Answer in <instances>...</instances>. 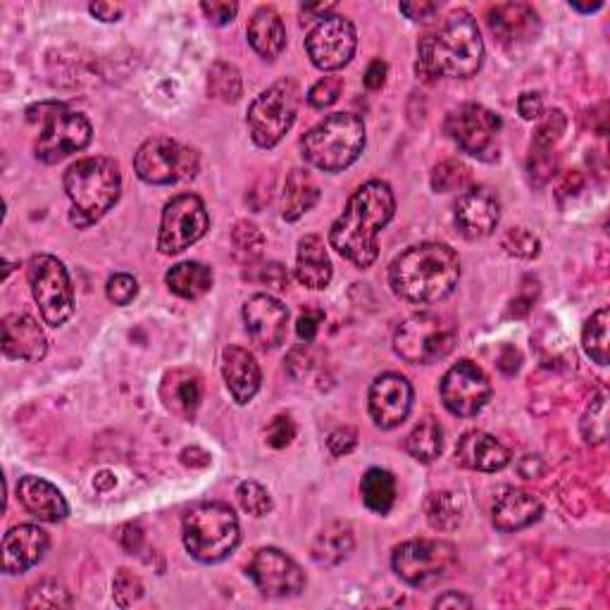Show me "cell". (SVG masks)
I'll use <instances>...</instances> for the list:
<instances>
[{
  "label": "cell",
  "mask_w": 610,
  "mask_h": 610,
  "mask_svg": "<svg viewBox=\"0 0 610 610\" xmlns=\"http://www.w3.org/2000/svg\"><path fill=\"white\" fill-rule=\"evenodd\" d=\"M181 537L187 551L199 563H219L239 547V517L227 503H199L184 515Z\"/></svg>",
  "instance_id": "obj_6"
},
{
  "label": "cell",
  "mask_w": 610,
  "mask_h": 610,
  "mask_svg": "<svg viewBox=\"0 0 610 610\" xmlns=\"http://www.w3.org/2000/svg\"><path fill=\"white\" fill-rule=\"evenodd\" d=\"M334 10L336 5L334 3H320V5H303L301 8V17L303 22H313V20H324V17H330L334 15Z\"/></svg>",
  "instance_id": "obj_60"
},
{
  "label": "cell",
  "mask_w": 610,
  "mask_h": 610,
  "mask_svg": "<svg viewBox=\"0 0 610 610\" xmlns=\"http://www.w3.org/2000/svg\"><path fill=\"white\" fill-rule=\"evenodd\" d=\"M324 322V313L320 308H306L301 315L296 320V334L298 339L306 344H313L315 336L320 332V324Z\"/></svg>",
  "instance_id": "obj_51"
},
{
  "label": "cell",
  "mask_w": 610,
  "mask_h": 610,
  "mask_svg": "<svg viewBox=\"0 0 610 610\" xmlns=\"http://www.w3.org/2000/svg\"><path fill=\"white\" fill-rule=\"evenodd\" d=\"M294 436H296V424L289 415H277L265 432V439L272 448H287L294 441Z\"/></svg>",
  "instance_id": "obj_48"
},
{
  "label": "cell",
  "mask_w": 610,
  "mask_h": 610,
  "mask_svg": "<svg viewBox=\"0 0 610 610\" xmlns=\"http://www.w3.org/2000/svg\"><path fill=\"white\" fill-rule=\"evenodd\" d=\"M17 499L24 511L44 523H62L70 515V505L64 501L62 491L44 477H22L17 485Z\"/></svg>",
  "instance_id": "obj_27"
},
{
  "label": "cell",
  "mask_w": 610,
  "mask_h": 610,
  "mask_svg": "<svg viewBox=\"0 0 610 610\" xmlns=\"http://www.w3.org/2000/svg\"><path fill=\"white\" fill-rule=\"evenodd\" d=\"M360 494L372 513L386 515L396 503V477L382 467H372L362 477Z\"/></svg>",
  "instance_id": "obj_35"
},
{
  "label": "cell",
  "mask_w": 610,
  "mask_h": 610,
  "mask_svg": "<svg viewBox=\"0 0 610 610\" xmlns=\"http://www.w3.org/2000/svg\"><path fill=\"white\" fill-rule=\"evenodd\" d=\"M384 82H386V62L380 60V58L372 60L368 72H366V86L370 91H380L384 86Z\"/></svg>",
  "instance_id": "obj_57"
},
{
  "label": "cell",
  "mask_w": 610,
  "mask_h": 610,
  "mask_svg": "<svg viewBox=\"0 0 610 610\" xmlns=\"http://www.w3.org/2000/svg\"><path fill=\"white\" fill-rule=\"evenodd\" d=\"M223 378L231 398L237 400L239 406L251 404L255 394L261 392V382H263L261 366H258V360L253 358L251 350H246L241 346H227L223 350Z\"/></svg>",
  "instance_id": "obj_23"
},
{
  "label": "cell",
  "mask_w": 610,
  "mask_h": 610,
  "mask_svg": "<svg viewBox=\"0 0 610 610\" xmlns=\"http://www.w3.org/2000/svg\"><path fill=\"white\" fill-rule=\"evenodd\" d=\"M485 62V41L470 12L453 10L418 41L415 70L424 82L470 80Z\"/></svg>",
  "instance_id": "obj_2"
},
{
  "label": "cell",
  "mask_w": 610,
  "mask_h": 610,
  "mask_svg": "<svg viewBox=\"0 0 610 610\" xmlns=\"http://www.w3.org/2000/svg\"><path fill=\"white\" fill-rule=\"evenodd\" d=\"M106 294L115 306H129L139 296V282L132 275H124V272H120V275H112L108 279Z\"/></svg>",
  "instance_id": "obj_47"
},
{
  "label": "cell",
  "mask_w": 610,
  "mask_h": 610,
  "mask_svg": "<svg viewBox=\"0 0 610 610\" xmlns=\"http://www.w3.org/2000/svg\"><path fill=\"white\" fill-rule=\"evenodd\" d=\"M608 324H610V310L601 308L584 324L582 332V344L587 356L599 362V366H608Z\"/></svg>",
  "instance_id": "obj_37"
},
{
  "label": "cell",
  "mask_w": 610,
  "mask_h": 610,
  "mask_svg": "<svg viewBox=\"0 0 610 610\" xmlns=\"http://www.w3.org/2000/svg\"><path fill=\"white\" fill-rule=\"evenodd\" d=\"M501 132V117L491 112L477 103H467V106L453 110L446 117V134L456 141V144L473 155H482L494 146L497 134Z\"/></svg>",
  "instance_id": "obj_17"
},
{
  "label": "cell",
  "mask_w": 610,
  "mask_h": 610,
  "mask_svg": "<svg viewBox=\"0 0 610 610\" xmlns=\"http://www.w3.org/2000/svg\"><path fill=\"white\" fill-rule=\"evenodd\" d=\"M50 537L38 525L12 527L3 539V570L5 575H22L44 561Z\"/></svg>",
  "instance_id": "obj_21"
},
{
  "label": "cell",
  "mask_w": 610,
  "mask_h": 610,
  "mask_svg": "<svg viewBox=\"0 0 610 610\" xmlns=\"http://www.w3.org/2000/svg\"><path fill=\"white\" fill-rule=\"evenodd\" d=\"M237 499L241 503V509L253 517H265L267 513H272L270 491L261 482H253V479H246V482L239 485Z\"/></svg>",
  "instance_id": "obj_41"
},
{
  "label": "cell",
  "mask_w": 610,
  "mask_h": 610,
  "mask_svg": "<svg viewBox=\"0 0 610 610\" xmlns=\"http://www.w3.org/2000/svg\"><path fill=\"white\" fill-rule=\"evenodd\" d=\"M134 170L146 184H177V181L196 177L199 153L170 136H153L136 151Z\"/></svg>",
  "instance_id": "obj_11"
},
{
  "label": "cell",
  "mask_w": 610,
  "mask_h": 610,
  "mask_svg": "<svg viewBox=\"0 0 610 610\" xmlns=\"http://www.w3.org/2000/svg\"><path fill=\"white\" fill-rule=\"evenodd\" d=\"M434 608H473V599L458 591H446L434 601Z\"/></svg>",
  "instance_id": "obj_59"
},
{
  "label": "cell",
  "mask_w": 610,
  "mask_h": 610,
  "mask_svg": "<svg viewBox=\"0 0 610 610\" xmlns=\"http://www.w3.org/2000/svg\"><path fill=\"white\" fill-rule=\"evenodd\" d=\"M207 229H211V217H207L205 203L196 193H179L167 201L163 211L158 251L163 255H177L201 241Z\"/></svg>",
  "instance_id": "obj_13"
},
{
  "label": "cell",
  "mask_w": 610,
  "mask_h": 610,
  "mask_svg": "<svg viewBox=\"0 0 610 610\" xmlns=\"http://www.w3.org/2000/svg\"><path fill=\"white\" fill-rule=\"evenodd\" d=\"M370 418L380 430H396L408 420L412 410V384L404 374H380L370 386Z\"/></svg>",
  "instance_id": "obj_19"
},
{
  "label": "cell",
  "mask_w": 610,
  "mask_h": 610,
  "mask_svg": "<svg viewBox=\"0 0 610 610\" xmlns=\"http://www.w3.org/2000/svg\"><path fill=\"white\" fill-rule=\"evenodd\" d=\"M342 91H344L342 76H324V80H320L313 88L308 91V103L318 110H324L339 100Z\"/></svg>",
  "instance_id": "obj_46"
},
{
  "label": "cell",
  "mask_w": 610,
  "mask_h": 610,
  "mask_svg": "<svg viewBox=\"0 0 610 610\" xmlns=\"http://www.w3.org/2000/svg\"><path fill=\"white\" fill-rule=\"evenodd\" d=\"M553 170H555V155H553V151L531 148L529 172H531V177H537V184H543V181L551 179Z\"/></svg>",
  "instance_id": "obj_53"
},
{
  "label": "cell",
  "mask_w": 610,
  "mask_h": 610,
  "mask_svg": "<svg viewBox=\"0 0 610 610\" xmlns=\"http://www.w3.org/2000/svg\"><path fill=\"white\" fill-rule=\"evenodd\" d=\"M366 148V124L354 112L324 117L301 139V153L308 165L320 172H344Z\"/></svg>",
  "instance_id": "obj_5"
},
{
  "label": "cell",
  "mask_w": 610,
  "mask_h": 610,
  "mask_svg": "<svg viewBox=\"0 0 610 610\" xmlns=\"http://www.w3.org/2000/svg\"><path fill=\"white\" fill-rule=\"evenodd\" d=\"M165 282H167V289H170L175 296L187 298V301H196V298H203L213 289L215 275L207 265L199 261H187L167 272Z\"/></svg>",
  "instance_id": "obj_33"
},
{
  "label": "cell",
  "mask_w": 610,
  "mask_h": 610,
  "mask_svg": "<svg viewBox=\"0 0 610 610\" xmlns=\"http://www.w3.org/2000/svg\"><path fill=\"white\" fill-rule=\"evenodd\" d=\"M358 36L354 22L342 15H330L308 34L306 50L310 60L322 72H336L354 60Z\"/></svg>",
  "instance_id": "obj_15"
},
{
  "label": "cell",
  "mask_w": 610,
  "mask_h": 610,
  "mask_svg": "<svg viewBox=\"0 0 610 610\" xmlns=\"http://www.w3.org/2000/svg\"><path fill=\"white\" fill-rule=\"evenodd\" d=\"M29 120L44 124L34 153L46 165H56L72 153L84 151L91 144V136H94V127L86 117L62 106V103H41V106L29 108Z\"/></svg>",
  "instance_id": "obj_7"
},
{
  "label": "cell",
  "mask_w": 610,
  "mask_h": 610,
  "mask_svg": "<svg viewBox=\"0 0 610 610\" xmlns=\"http://www.w3.org/2000/svg\"><path fill=\"white\" fill-rule=\"evenodd\" d=\"M461 279V261L446 243H418L394 258L388 284L398 298L415 306L444 301Z\"/></svg>",
  "instance_id": "obj_3"
},
{
  "label": "cell",
  "mask_w": 610,
  "mask_h": 610,
  "mask_svg": "<svg viewBox=\"0 0 610 610\" xmlns=\"http://www.w3.org/2000/svg\"><path fill=\"white\" fill-rule=\"evenodd\" d=\"M489 29L501 44H527L539 34V15L525 3H501L487 12Z\"/></svg>",
  "instance_id": "obj_24"
},
{
  "label": "cell",
  "mask_w": 610,
  "mask_h": 610,
  "mask_svg": "<svg viewBox=\"0 0 610 610\" xmlns=\"http://www.w3.org/2000/svg\"><path fill=\"white\" fill-rule=\"evenodd\" d=\"M64 193L72 203L70 223L80 229L96 225L110 207L120 201L122 193V172L115 160L84 158L76 160L64 172Z\"/></svg>",
  "instance_id": "obj_4"
},
{
  "label": "cell",
  "mask_w": 610,
  "mask_h": 610,
  "mask_svg": "<svg viewBox=\"0 0 610 610\" xmlns=\"http://www.w3.org/2000/svg\"><path fill=\"white\" fill-rule=\"evenodd\" d=\"M231 243H234V251H237L243 261H255V258L263 255L265 237L253 223L241 219V223H237L231 229Z\"/></svg>",
  "instance_id": "obj_39"
},
{
  "label": "cell",
  "mask_w": 610,
  "mask_h": 610,
  "mask_svg": "<svg viewBox=\"0 0 610 610\" xmlns=\"http://www.w3.org/2000/svg\"><path fill=\"white\" fill-rule=\"evenodd\" d=\"M112 596L117 606L129 608L144 596V584H141V579L134 573H129V570H120L112 582Z\"/></svg>",
  "instance_id": "obj_45"
},
{
  "label": "cell",
  "mask_w": 610,
  "mask_h": 610,
  "mask_svg": "<svg viewBox=\"0 0 610 610\" xmlns=\"http://www.w3.org/2000/svg\"><path fill=\"white\" fill-rule=\"evenodd\" d=\"M160 398L165 408L177 418L193 420L203 400V380L196 370L177 368L167 372L160 384Z\"/></svg>",
  "instance_id": "obj_26"
},
{
  "label": "cell",
  "mask_w": 610,
  "mask_h": 610,
  "mask_svg": "<svg viewBox=\"0 0 610 610\" xmlns=\"http://www.w3.org/2000/svg\"><path fill=\"white\" fill-rule=\"evenodd\" d=\"M246 277L258 282V284H267V287L275 289V291L289 289V272H287V267L279 265V263H267V265L255 267V275H246Z\"/></svg>",
  "instance_id": "obj_49"
},
{
  "label": "cell",
  "mask_w": 610,
  "mask_h": 610,
  "mask_svg": "<svg viewBox=\"0 0 610 610\" xmlns=\"http://www.w3.org/2000/svg\"><path fill=\"white\" fill-rule=\"evenodd\" d=\"M207 91H211V96H215L219 100L237 103L243 91L239 70L229 62L217 60L211 68V74H207Z\"/></svg>",
  "instance_id": "obj_38"
},
{
  "label": "cell",
  "mask_w": 610,
  "mask_h": 610,
  "mask_svg": "<svg viewBox=\"0 0 610 610\" xmlns=\"http://www.w3.org/2000/svg\"><path fill=\"white\" fill-rule=\"evenodd\" d=\"M394 213L396 199L392 187L380 179L368 181L348 199L344 213L332 225V249L358 270L372 267L380 255V234L392 223Z\"/></svg>",
  "instance_id": "obj_1"
},
{
  "label": "cell",
  "mask_w": 610,
  "mask_h": 610,
  "mask_svg": "<svg viewBox=\"0 0 610 610\" xmlns=\"http://www.w3.org/2000/svg\"><path fill=\"white\" fill-rule=\"evenodd\" d=\"M570 8H575L579 12H596V10H601L603 8V0H596V3H570Z\"/></svg>",
  "instance_id": "obj_62"
},
{
  "label": "cell",
  "mask_w": 610,
  "mask_h": 610,
  "mask_svg": "<svg viewBox=\"0 0 610 610\" xmlns=\"http://www.w3.org/2000/svg\"><path fill=\"white\" fill-rule=\"evenodd\" d=\"M456 458L467 470L475 473H499L511 463V451L497 436L487 432H465L458 441Z\"/></svg>",
  "instance_id": "obj_28"
},
{
  "label": "cell",
  "mask_w": 610,
  "mask_h": 610,
  "mask_svg": "<svg viewBox=\"0 0 610 610\" xmlns=\"http://www.w3.org/2000/svg\"><path fill=\"white\" fill-rule=\"evenodd\" d=\"M503 249L509 251L511 255H515V258H525V261H531V258L539 255L541 243H539V239L529 229L515 227V229L505 231Z\"/></svg>",
  "instance_id": "obj_44"
},
{
  "label": "cell",
  "mask_w": 610,
  "mask_h": 610,
  "mask_svg": "<svg viewBox=\"0 0 610 610\" xmlns=\"http://www.w3.org/2000/svg\"><path fill=\"white\" fill-rule=\"evenodd\" d=\"M441 400L456 418H475L491 398V382L473 360H461L441 380Z\"/></svg>",
  "instance_id": "obj_14"
},
{
  "label": "cell",
  "mask_w": 610,
  "mask_h": 610,
  "mask_svg": "<svg viewBox=\"0 0 610 610\" xmlns=\"http://www.w3.org/2000/svg\"><path fill=\"white\" fill-rule=\"evenodd\" d=\"M318 358L313 350H310V346H301V348H294L291 354H289V360H287V368H289V374L294 380H306L310 372H313L318 366Z\"/></svg>",
  "instance_id": "obj_50"
},
{
  "label": "cell",
  "mask_w": 610,
  "mask_h": 610,
  "mask_svg": "<svg viewBox=\"0 0 610 610\" xmlns=\"http://www.w3.org/2000/svg\"><path fill=\"white\" fill-rule=\"evenodd\" d=\"M392 565L400 582L410 584V587H430L456 570L458 551L448 541L412 539L394 549Z\"/></svg>",
  "instance_id": "obj_10"
},
{
  "label": "cell",
  "mask_w": 610,
  "mask_h": 610,
  "mask_svg": "<svg viewBox=\"0 0 610 610\" xmlns=\"http://www.w3.org/2000/svg\"><path fill=\"white\" fill-rule=\"evenodd\" d=\"M334 277V267L324 241L318 234H308L298 241L296 253V279L308 289H327Z\"/></svg>",
  "instance_id": "obj_29"
},
{
  "label": "cell",
  "mask_w": 610,
  "mask_h": 610,
  "mask_svg": "<svg viewBox=\"0 0 610 610\" xmlns=\"http://www.w3.org/2000/svg\"><path fill=\"white\" fill-rule=\"evenodd\" d=\"M354 547H356L354 527L348 523H332L315 537L310 553H313V561L318 565L332 567L344 563L350 555V551H354Z\"/></svg>",
  "instance_id": "obj_32"
},
{
  "label": "cell",
  "mask_w": 610,
  "mask_h": 610,
  "mask_svg": "<svg viewBox=\"0 0 610 610\" xmlns=\"http://www.w3.org/2000/svg\"><path fill=\"white\" fill-rule=\"evenodd\" d=\"M509 356H511V358H505V356L501 354V358H499V368H501L505 374H513V372H517V368H521V354H517V350H515L513 346H509Z\"/></svg>",
  "instance_id": "obj_61"
},
{
  "label": "cell",
  "mask_w": 610,
  "mask_h": 610,
  "mask_svg": "<svg viewBox=\"0 0 610 610\" xmlns=\"http://www.w3.org/2000/svg\"><path fill=\"white\" fill-rule=\"evenodd\" d=\"M203 15L211 20L217 27H225V24L234 22L239 12L237 3H227V0H211V3H201Z\"/></svg>",
  "instance_id": "obj_54"
},
{
  "label": "cell",
  "mask_w": 610,
  "mask_h": 610,
  "mask_svg": "<svg viewBox=\"0 0 610 610\" xmlns=\"http://www.w3.org/2000/svg\"><path fill=\"white\" fill-rule=\"evenodd\" d=\"M517 110H521L525 120H539V117H543V100L535 91H527V94L517 98Z\"/></svg>",
  "instance_id": "obj_56"
},
{
  "label": "cell",
  "mask_w": 610,
  "mask_h": 610,
  "mask_svg": "<svg viewBox=\"0 0 610 610\" xmlns=\"http://www.w3.org/2000/svg\"><path fill=\"white\" fill-rule=\"evenodd\" d=\"M356 444H358V432L354 430V427H336L327 439V446L332 451V456H336V458L348 456V453L356 448Z\"/></svg>",
  "instance_id": "obj_52"
},
{
  "label": "cell",
  "mask_w": 610,
  "mask_h": 610,
  "mask_svg": "<svg viewBox=\"0 0 610 610\" xmlns=\"http://www.w3.org/2000/svg\"><path fill=\"white\" fill-rule=\"evenodd\" d=\"M24 606L27 608H62V606H72V596L68 589L62 587V584L48 579L29 589Z\"/></svg>",
  "instance_id": "obj_42"
},
{
  "label": "cell",
  "mask_w": 610,
  "mask_h": 610,
  "mask_svg": "<svg viewBox=\"0 0 610 610\" xmlns=\"http://www.w3.org/2000/svg\"><path fill=\"white\" fill-rule=\"evenodd\" d=\"M88 10L91 15L98 17L100 22H117L122 17V5H115V3H94Z\"/></svg>",
  "instance_id": "obj_58"
},
{
  "label": "cell",
  "mask_w": 610,
  "mask_h": 610,
  "mask_svg": "<svg viewBox=\"0 0 610 610\" xmlns=\"http://www.w3.org/2000/svg\"><path fill=\"white\" fill-rule=\"evenodd\" d=\"M406 448L420 463H434L441 456V451H444V430H441V422L434 415H427L412 427V432L406 439Z\"/></svg>",
  "instance_id": "obj_34"
},
{
  "label": "cell",
  "mask_w": 610,
  "mask_h": 610,
  "mask_svg": "<svg viewBox=\"0 0 610 610\" xmlns=\"http://www.w3.org/2000/svg\"><path fill=\"white\" fill-rule=\"evenodd\" d=\"M320 201V187L308 170H291L287 181H284L282 193V217L287 223H296L308 211H313Z\"/></svg>",
  "instance_id": "obj_31"
},
{
  "label": "cell",
  "mask_w": 610,
  "mask_h": 610,
  "mask_svg": "<svg viewBox=\"0 0 610 610\" xmlns=\"http://www.w3.org/2000/svg\"><path fill=\"white\" fill-rule=\"evenodd\" d=\"M246 575L258 587V591L270 596V599H287L298 596L306 589V573L291 555L279 549H261L255 551Z\"/></svg>",
  "instance_id": "obj_16"
},
{
  "label": "cell",
  "mask_w": 610,
  "mask_h": 610,
  "mask_svg": "<svg viewBox=\"0 0 610 610\" xmlns=\"http://www.w3.org/2000/svg\"><path fill=\"white\" fill-rule=\"evenodd\" d=\"M458 332L453 324L434 313H418L398 324L394 350L410 366H432L444 360L456 348Z\"/></svg>",
  "instance_id": "obj_9"
},
{
  "label": "cell",
  "mask_w": 610,
  "mask_h": 610,
  "mask_svg": "<svg viewBox=\"0 0 610 610\" xmlns=\"http://www.w3.org/2000/svg\"><path fill=\"white\" fill-rule=\"evenodd\" d=\"M470 181V170L458 160H444L434 167L432 172V189L436 193H451V191H463Z\"/></svg>",
  "instance_id": "obj_40"
},
{
  "label": "cell",
  "mask_w": 610,
  "mask_h": 610,
  "mask_svg": "<svg viewBox=\"0 0 610 610\" xmlns=\"http://www.w3.org/2000/svg\"><path fill=\"white\" fill-rule=\"evenodd\" d=\"M424 513L427 523L434 529L451 531L463 521V501L456 494H451V491H436V494H430V499H427Z\"/></svg>",
  "instance_id": "obj_36"
},
{
  "label": "cell",
  "mask_w": 610,
  "mask_h": 610,
  "mask_svg": "<svg viewBox=\"0 0 610 610\" xmlns=\"http://www.w3.org/2000/svg\"><path fill=\"white\" fill-rule=\"evenodd\" d=\"M543 513L541 501L525 489L505 487L491 505V523L499 531H521L535 525Z\"/></svg>",
  "instance_id": "obj_25"
},
{
  "label": "cell",
  "mask_w": 610,
  "mask_h": 610,
  "mask_svg": "<svg viewBox=\"0 0 610 610\" xmlns=\"http://www.w3.org/2000/svg\"><path fill=\"white\" fill-rule=\"evenodd\" d=\"M565 127H567L565 112L563 110H551L547 117H543V122L539 124L537 134H535V146H531V148L553 151V146L565 134Z\"/></svg>",
  "instance_id": "obj_43"
},
{
  "label": "cell",
  "mask_w": 610,
  "mask_h": 610,
  "mask_svg": "<svg viewBox=\"0 0 610 610\" xmlns=\"http://www.w3.org/2000/svg\"><path fill=\"white\" fill-rule=\"evenodd\" d=\"M3 354L10 360L38 362L48 354V339L32 315L12 313L3 318Z\"/></svg>",
  "instance_id": "obj_22"
},
{
  "label": "cell",
  "mask_w": 610,
  "mask_h": 610,
  "mask_svg": "<svg viewBox=\"0 0 610 610\" xmlns=\"http://www.w3.org/2000/svg\"><path fill=\"white\" fill-rule=\"evenodd\" d=\"M453 223L465 239H487L501 223V201L489 187H473L461 193L453 207Z\"/></svg>",
  "instance_id": "obj_20"
},
{
  "label": "cell",
  "mask_w": 610,
  "mask_h": 610,
  "mask_svg": "<svg viewBox=\"0 0 610 610\" xmlns=\"http://www.w3.org/2000/svg\"><path fill=\"white\" fill-rule=\"evenodd\" d=\"M301 106V88L294 80H279L265 88L249 108V132L261 148H275L289 134Z\"/></svg>",
  "instance_id": "obj_8"
},
{
  "label": "cell",
  "mask_w": 610,
  "mask_h": 610,
  "mask_svg": "<svg viewBox=\"0 0 610 610\" xmlns=\"http://www.w3.org/2000/svg\"><path fill=\"white\" fill-rule=\"evenodd\" d=\"M400 12L412 22H430L439 12V3H430V0H410V3H400Z\"/></svg>",
  "instance_id": "obj_55"
},
{
  "label": "cell",
  "mask_w": 610,
  "mask_h": 610,
  "mask_svg": "<svg viewBox=\"0 0 610 610\" xmlns=\"http://www.w3.org/2000/svg\"><path fill=\"white\" fill-rule=\"evenodd\" d=\"M246 36H249L251 48L263 60H277L284 53V48H287V27H284L279 12L272 8L253 12Z\"/></svg>",
  "instance_id": "obj_30"
},
{
  "label": "cell",
  "mask_w": 610,
  "mask_h": 610,
  "mask_svg": "<svg viewBox=\"0 0 610 610\" xmlns=\"http://www.w3.org/2000/svg\"><path fill=\"white\" fill-rule=\"evenodd\" d=\"M243 324L249 332L251 342L261 350L279 348L287 339V324H289V308L275 296L255 294L243 303Z\"/></svg>",
  "instance_id": "obj_18"
},
{
  "label": "cell",
  "mask_w": 610,
  "mask_h": 610,
  "mask_svg": "<svg viewBox=\"0 0 610 610\" xmlns=\"http://www.w3.org/2000/svg\"><path fill=\"white\" fill-rule=\"evenodd\" d=\"M29 287L38 310L50 327H60L74 313V289L68 267L56 255H34L29 261Z\"/></svg>",
  "instance_id": "obj_12"
}]
</instances>
